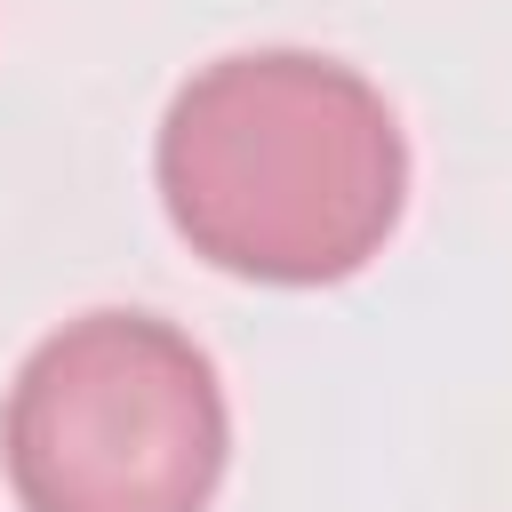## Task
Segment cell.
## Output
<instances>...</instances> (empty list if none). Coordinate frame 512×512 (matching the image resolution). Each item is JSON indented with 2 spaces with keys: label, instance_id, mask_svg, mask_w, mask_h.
<instances>
[{
  "label": "cell",
  "instance_id": "obj_1",
  "mask_svg": "<svg viewBox=\"0 0 512 512\" xmlns=\"http://www.w3.org/2000/svg\"><path fill=\"white\" fill-rule=\"evenodd\" d=\"M152 176L168 224L216 272L328 288L392 240L408 208V136L352 64L240 48L176 88Z\"/></svg>",
  "mask_w": 512,
  "mask_h": 512
},
{
  "label": "cell",
  "instance_id": "obj_2",
  "mask_svg": "<svg viewBox=\"0 0 512 512\" xmlns=\"http://www.w3.org/2000/svg\"><path fill=\"white\" fill-rule=\"evenodd\" d=\"M0 456L24 512H208L232 456L216 360L152 312H80L16 368Z\"/></svg>",
  "mask_w": 512,
  "mask_h": 512
}]
</instances>
